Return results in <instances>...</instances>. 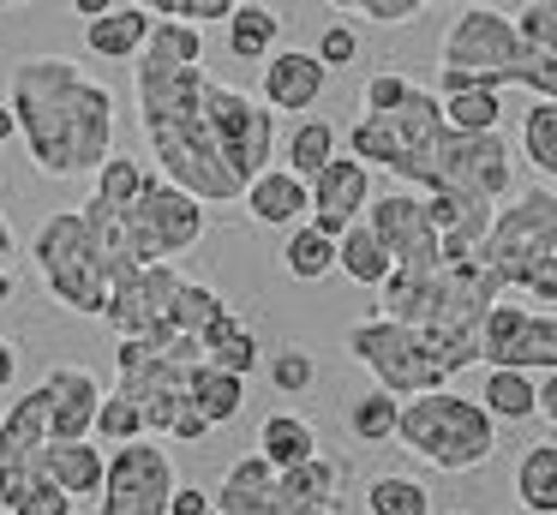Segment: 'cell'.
<instances>
[{
	"mask_svg": "<svg viewBox=\"0 0 557 515\" xmlns=\"http://www.w3.org/2000/svg\"><path fill=\"white\" fill-rule=\"evenodd\" d=\"M516 144L545 180H557V102L552 96H533V108L521 114V138Z\"/></svg>",
	"mask_w": 557,
	"mask_h": 515,
	"instance_id": "cell-36",
	"label": "cell"
},
{
	"mask_svg": "<svg viewBox=\"0 0 557 515\" xmlns=\"http://www.w3.org/2000/svg\"><path fill=\"white\" fill-rule=\"evenodd\" d=\"M545 252H557V192L552 186H521L492 210V228H485V240L473 246V258H480L485 270H497L504 287H516V275L528 270L533 258H545Z\"/></svg>",
	"mask_w": 557,
	"mask_h": 515,
	"instance_id": "cell-8",
	"label": "cell"
},
{
	"mask_svg": "<svg viewBox=\"0 0 557 515\" xmlns=\"http://www.w3.org/2000/svg\"><path fill=\"white\" fill-rule=\"evenodd\" d=\"M7 138H18V120H13V108L0 102V144H7Z\"/></svg>",
	"mask_w": 557,
	"mask_h": 515,
	"instance_id": "cell-52",
	"label": "cell"
},
{
	"mask_svg": "<svg viewBox=\"0 0 557 515\" xmlns=\"http://www.w3.org/2000/svg\"><path fill=\"white\" fill-rule=\"evenodd\" d=\"M282 270H288L294 282H324V275L336 270V234H324L312 216L294 222L288 240H282Z\"/></svg>",
	"mask_w": 557,
	"mask_h": 515,
	"instance_id": "cell-31",
	"label": "cell"
},
{
	"mask_svg": "<svg viewBox=\"0 0 557 515\" xmlns=\"http://www.w3.org/2000/svg\"><path fill=\"white\" fill-rule=\"evenodd\" d=\"M366 204H372V168H366L354 150H336L312 174V210L306 216H312L324 234H342L348 222L366 216Z\"/></svg>",
	"mask_w": 557,
	"mask_h": 515,
	"instance_id": "cell-16",
	"label": "cell"
},
{
	"mask_svg": "<svg viewBox=\"0 0 557 515\" xmlns=\"http://www.w3.org/2000/svg\"><path fill=\"white\" fill-rule=\"evenodd\" d=\"M13 7H30V0H0V12H13Z\"/></svg>",
	"mask_w": 557,
	"mask_h": 515,
	"instance_id": "cell-55",
	"label": "cell"
},
{
	"mask_svg": "<svg viewBox=\"0 0 557 515\" xmlns=\"http://www.w3.org/2000/svg\"><path fill=\"white\" fill-rule=\"evenodd\" d=\"M516 503L528 515H557V438L528 443L516 462Z\"/></svg>",
	"mask_w": 557,
	"mask_h": 515,
	"instance_id": "cell-30",
	"label": "cell"
},
{
	"mask_svg": "<svg viewBox=\"0 0 557 515\" xmlns=\"http://www.w3.org/2000/svg\"><path fill=\"white\" fill-rule=\"evenodd\" d=\"M90 438H97V443H126V438H150V431H145V414H138L121 390H102V407H97Z\"/></svg>",
	"mask_w": 557,
	"mask_h": 515,
	"instance_id": "cell-40",
	"label": "cell"
},
{
	"mask_svg": "<svg viewBox=\"0 0 557 515\" xmlns=\"http://www.w3.org/2000/svg\"><path fill=\"white\" fill-rule=\"evenodd\" d=\"M186 275L174 270V258L162 263H138V270L114 275L109 299H102V323L114 330V342H157V335H174L169 311H174V287Z\"/></svg>",
	"mask_w": 557,
	"mask_h": 515,
	"instance_id": "cell-12",
	"label": "cell"
},
{
	"mask_svg": "<svg viewBox=\"0 0 557 515\" xmlns=\"http://www.w3.org/2000/svg\"><path fill=\"white\" fill-rule=\"evenodd\" d=\"M330 90V66L312 48H276L270 60H258V96L282 114H312Z\"/></svg>",
	"mask_w": 557,
	"mask_h": 515,
	"instance_id": "cell-18",
	"label": "cell"
},
{
	"mask_svg": "<svg viewBox=\"0 0 557 515\" xmlns=\"http://www.w3.org/2000/svg\"><path fill=\"white\" fill-rule=\"evenodd\" d=\"M42 450H49V414H42V390L30 383L25 395L0 407V510H13L25 491L42 479Z\"/></svg>",
	"mask_w": 557,
	"mask_h": 515,
	"instance_id": "cell-13",
	"label": "cell"
},
{
	"mask_svg": "<svg viewBox=\"0 0 557 515\" xmlns=\"http://www.w3.org/2000/svg\"><path fill=\"white\" fill-rule=\"evenodd\" d=\"M270 486H276V467L264 462V455H240V462L222 474V486L210 491V503H216V515H258L270 498Z\"/></svg>",
	"mask_w": 557,
	"mask_h": 515,
	"instance_id": "cell-27",
	"label": "cell"
},
{
	"mask_svg": "<svg viewBox=\"0 0 557 515\" xmlns=\"http://www.w3.org/2000/svg\"><path fill=\"white\" fill-rule=\"evenodd\" d=\"M425 7H456V0H425Z\"/></svg>",
	"mask_w": 557,
	"mask_h": 515,
	"instance_id": "cell-56",
	"label": "cell"
},
{
	"mask_svg": "<svg viewBox=\"0 0 557 515\" xmlns=\"http://www.w3.org/2000/svg\"><path fill=\"white\" fill-rule=\"evenodd\" d=\"M240 204H246V216H252L258 228H294V222H306V210H312V180L294 174V168H282V162H270V168H258V174L246 180Z\"/></svg>",
	"mask_w": 557,
	"mask_h": 515,
	"instance_id": "cell-19",
	"label": "cell"
},
{
	"mask_svg": "<svg viewBox=\"0 0 557 515\" xmlns=\"http://www.w3.org/2000/svg\"><path fill=\"white\" fill-rule=\"evenodd\" d=\"M216 503H210V491H198V486H174V498H169V515H210Z\"/></svg>",
	"mask_w": 557,
	"mask_h": 515,
	"instance_id": "cell-47",
	"label": "cell"
},
{
	"mask_svg": "<svg viewBox=\"0 0 557 515\" xmlns=\"http://www.w3.org/2000/svg\"><path fill=\"white\" fill-rule=\"evenodd\" d=\"M13 252H18V240H13V222H7V216H0V270H7V263H13Z\"/></svg>",
	"mask_w": 557,
	"mask_h": 515,
	"instance_id": "cell-50",
	"label": "cell"
},
{
	"mask_svg": "<svg viewBox=\"0 0 557 515\" xmlns=\"http://www.w3.org/2000/svg\"><path fill=\"white\" fill-rule=\"evenodd\" d=\"M485 366H516V371H557V311L552 306H528L521 323L509 330V342L497 347Z\"/></svg>",
	"mask_w": 557,
	"mask_h": 515,
	"instance_id": "cell-22",
	"label": "cell"
},
{
	"mask_svg": "<svg viewBox=\"0 0 557 515\" xmlns=\"http://www.w3.org/2000/svg\"><path fill=\"white\" fill-rule=\"evenodd\" d=\"M396 414H401V395L384 390V383H372L366 395H354L342 419H348L354 443H396Z\"/></svg>",
	"mask_w": 557,
	"mask_h": 515,
	"instance_id": "cell-34",
	"label": "cell"
},
{
	"mask_svg": "<svg viewBox=\"0 0 557 515\" xmlns=\"http://www.w3.org/2000/svg\"><path fill=\"white\" fill-rule=\"evenodd\" d=\"M198 354H205L210 366H222V371L252 378V371H258V335H252V323L228 306V311H216V318L198 330Z\"/></svg>",
	"mask_w": 557,
	"mask_h": 515,
	"instance_id": "cell-24",
	"label": "cell"
},
{
	"mask_svg": "<svg viewBox=\"0 0 557 515\" xmlns=\"http://www.w3.org/2000/svg\"><path fill=\"white\" fill-rule=\"evenodd\" d=\"M336 150H342V132L330 126V120H318V114H300V120H294V132L282 138V168H294V174L312 180Z\"/></svg>",
	"mask_w": 557,
	"mask_h": 515,
	"instance_id": "cell-32",
	"label": "cell"
},
{
	"mask_svg": "<svg viewBox=\"0 0 557 515\" xmlns=\"http://www.w3.org/2000/svg\"><path fill=\"white\" fill-rule=\"evenodd\" d=\"M150 24H157V12H145L138 0L133 7H109V12H97V19H85V42L97 60H133L138 48H145Z\"/></svg>",
	"mask_w": 557,
	"mask_h": 515,
	"instance_id": "cell-23",
	"label": "cell"
},
{
	"mask_svg": "<svg viewBox=\"0 0 557 515\" xmlns=\"http://www.w3.org/2000/svg\"><path fill=\"white\" fill-rule=\"evenodd\" d=\"M109 7H121V0H73L78 19H97V12H109Z\"/></svg>",
	"mask_w": 557,
	"mask_h": 515,
	"instance_id": "cell-51",
	"label": "cell"
},
{
	"mask_svg": "<svg viewBox=\"0 0 557 515\" xmlns=\"http://www.w3.org/2000/svg\"><path fill=\"white\" fill-rule=\"evenodd\" d=\"M0 299H13V270H0Z\"/></svg>",
	"mask_w": 557,
	"mask_h": 515,
	"instance_id": "cell-53",
	"label": "cell"
},
{
	"mask_svg": "<svg viewBox=\"0 0 557 515\" xmlns=\"http://www.w3.org/2000/svg\"><path fill=\"white\" fill-rule=\"evenodd\" d=\"M516 60H521V30H516V19L497 12V7L456 12V24H449L444 42H437V66H461L480 84H492V90H509Z\"/></svg>",
	"mask_w": 557,
	"mask_h": 515,
	"instance_id": "cell-11",
	"label": "cell"
},
{
	"mask_svg": "<svg viewBox=\"0 0 557 515\" xmlns=\"http://www.w3.org/2000/svg\"><path fill=\"white\" fill-rule=\"evenodd\" d=\"M342 462L336 455H306L294 467H276V486H270L264 510L258 515H336L342 510Z\"/></svg>",
	"mask_w": 557,
	"mask_h": 515,
	"instance_id": "cell-15",
	"label": "cell"
},
{
	"mask_svg": "<svg viewBox=\"0 0 557 515\" xmlns=\"http://www.w3.org/2000/svg\"><path fill=\"white\" fill-rule=\"evenodd\" d=\"M521 30V60H552L557 66V0H528L516 12Z\"/></svg>",
	"mask_w": 557,
	"mask_h": 515,
	"instance_id": "cell-38",
	"label": "cell"
},
{
	"mask_svg": "<svg viewBox=\"0 0 557 515\" xmlns=\"http://www.w3.org/2000/svg\"><path fill=\"white\" fill-rule=\"evenodd\" d=\"M468 7H497V0H468Z\"/></svg>",
	"mask_w": 557,
	"mask_h": 515,
	"instance_id": "cell-57",
	"label": "cell"
},
{
	"mask_svg": "<svg viewBox=\"0 0 557 515\" xmlns=\"http://www.w3.org/2000/svg\"><path fill=\"white\" fill-rule=\"evenodd\" d=\"M13 383H18V342L13 335H0V395L13 390Z\"/></svg>",
	"mask_w": 557,
	"mask_h": 515,
	"instance_id": "cell-48",
	"label": "cell"
},
{
	"mask_svg": "<svg viewBox=\"0 0 557 515\" xmlns=\"http://www.w3.org/2000/svg\"><path fill=\"white\" fill-rule=\"evenodd\" d=\"M222 24H228V54L246 60V66H258V60H270L282 48V19L264 0H240Z\"/></svg>",
	"mask_w": 557,
	"mask_h": 515,
	"instance_id": "cell-28",
	"label": "cell"
},
{
	"mask_svg": "<svg viewBox=\"0 0 557 515\" xmlns=\"http://www.w3.org/2000/svg\"><path fill=\"white\" fill-rule=\"evenodd\" d=\"M444 120L456 132H497V120H504V90H485V84L449 90L444 96Z\"/></svg>",
	"mask_w": 557,
	"mask_h": 515,
	"instance_id": "cell-37",
	"label": "cell"
},
{
	"mask_svg": "<svg viewBox=\"0 0 557 515\" xmlns=\"http://www.w3.org/2000/svg\"><path fill=\"white\" fill-rule=\"evenodd\" d=\"M324 7H336V12H354V0H324Z\"/></svg>",
	"mask_w": 557,
	"mask_h": 515,
	"instance_id": "cell-54",
	"label": "cell"
},
{
	"mask_svg": "<svg viewBox=\"0 0 557 515\" xmlns=\"http://www.w3.org/2000/svg\"><path fill=\"white\" fill-rule=\"evenodd\" d=\"M145 12H157V19H186V24H222L240 0H138Z\"/></svg>",
	"mask_w": 557,
	"mask_h": 515,
	"instance_id": "cell-42",
	"label": "cell"
},
{
	"mask_svg": "<svg viewBox=\"0 0 557 515\" xmlns=\"http://www.w3.org/2000/svg\"><path fill=\"white\" fill-rule=\"evenodd\" d=\"M181 486L169 443L126 438L109 450V474L97 491V515H169V498Z\"/></svg>",
	"mask_w": 557,
	"mask_h": 515,
	"instance_id": "cell-10",
	"label": "cell"
},
{
	"mask_svg": "<svg viewBox=\"0 0 557 515\" xmlns=\"http://www.w3.org/2000/svg\"><path fill=\"white\" fill-rule=\"evenodd\" d=\"M480 402L497 426H521V419L540 414V378H533V371H516V366H485Z\"/></svg>",
	"mask_w": 557,
	"mask_h": 515,
	"instance_id": "cell-25",
	"label": "cell"
},
{
	"mask_svg": "<svg viewBox=\"0 0 557 515\" xmlns=\"http://www.w3.org/2000/svg\"><path fill=\"white\" fill-rule=\"evenodd\" d=\"M37 390H42V414H49V438H90V426H97V407H102L97 371L61 359V366H49V371L37 378Z\"/></svg>",
	"mask_w": 557,
	"mask_h": 515,
	"instance_id": "cell-17",
	"label": "cell"
},
{
	"mask_svg": "<svg viewBox=\"0 0 557 515\" xmlns=\"http://www.w3.org/2000/svg\"><path fill=\"white\" fill-rule=\"evenodd\" d=\"M42 474H49L66 498H97L102 474H109V450H102L97 438H49Z\"/></svg>",
	"mask_w": 557,
	"mask_h": 515,
	"instance_id": "cell-20",
	"label": "cell"
},
{
	"mask_svg": "<svg viewBox=\"0 0 557 515\" xmlns=\"http://www.w3.org/2000/svg\"><path fill=\"white\" fill-rule=\"evenodd\" d=\"M396 443L437 474H473L497 455V419L485 414L480 395H456L444 383V390L401 395Z\"/></svg>",
	"mask_w": 557,
	"mask_h": 515,
	"instance_id": "cell-4",
	"label": "cell"
},
{
	"mask_svg": "<svg viewBox=\"0 0 557 515\" xmlns=\"http://www.w3.org/2000/svg\"><path fill=\"white\" fill-rule=\"evenodd\" d=\"M413 192H461V198L504 204L516 192V150L504 144V132H456L444 126L437 144L425 150V162L408 180Z\"/></svg>",
	"mask_w": 557,
	"mask_h": 515,
	"instance_id": "cell-7",
	"label": "cell"
},
{
	"mask_svg": "<svg viewBox=\"0 0 557 515\" xmlns=\"http://www.w3.org/2000/svg\"><path fill=\"white\" fill-rule=\"evenodd\" d=\"M205 120H210V138H216L222 162L234 168V180L258 174V168H270V156H276V108L264 102V96L252 90H234V84H205Z\"/></svg>",
	"mask_w": 557,
	"mask_h": 515,
	"instance_id": "cell-9",
	"label": "cell"
},
{
	"mask_svg": "<svg viewBox=\"0 0 557 515\" xmlns=\"http://www.w3.org/2000/svg\"><path fill=\"white\" fill-rule=\"evenodd\" d=\"M30 258H37V275H42V287L54 294V306L78 311V318H102L109 270H102V258H97V240H90L85 210L42 216L37 240H30Z\"/></svg>",
	"mask_w": 557,
	"mask_h": 515,
	"instance_id": "cell-6",
	"label": "cell"
},
{
	"mask_svg": "<svg viewBox=\"0 0 557 515\" xmlns=\"http://www.w3.org/2000/svg\"><path fill=\"white\" fill-rule=\"evenodd\" d=\"M366 222L396 263H444V240H437V222L425 210V192L413 186L384 192V198L366 204Z\"/></svg>",
	"mask_w": 557,
	"mask_h": 515,
	"instance_id": "cell-14",
	"label": "cell"
},
{
	"mask_svg": "<svg viewBox=\"0 0 557 515\" xmlns=\"http://www.w3.org/2000/svg\"><path fill=\"white\" fill-rule=\"evenodd\" d=\"M336 270L348 275V282H360V287H377L389 270H396V258L384 252V240L372 234V222H366V216L336 234Z\"/></svg>",
	"mask_w": 557,
	"mask_h": 515,
	"instance_id": "cell-29",
	"label": "cell"
},
{
	"mask_svg": "<svg viewBox=\"0 0 557 515\" xmlns=\"http://www.w3.org/2000/svg\"><path fill=\"white\" fill-rule=\"evenodd\" d=\"M270 383H276V395H306L318 383V359L306 354V347H276V359H270Z\"/></svg>",
	"mask_w": 557,
	"mask_h": 515,
	"instance_id": "cell-41",
	"label": "cell"
},
{
	"mask_svg": "<svg viewBox=\"0 0 557 515\" xmlns=\"http://www.w3.org/2000/svg\"><path fill=\"white\" fill-rule=\"evenodd\" d=\"M7 108H13L25 156L42 180H90L121 132L114 90L66 54L18 60L7 78Z\"/></svg>",
	"mask_w": 557,
	"mask_h": 515,
	"instance_id": "cell-1",
	"label": "cell"
},
{
	"mask_svg": "<svg viewBox=\"0 0 557 515\" xmlns=\"http://www.w3.org/2000/svg\"><path fill=\"white\" fill-rule=\"evenodd\" d=\"M540 419L557 426V371H540Z\"/></svg>",
	"mask_w": 557,
	"mask_h": 515,
	"instance_id": "cell-49",
	"label": "cell"
},
{
	"mask_svg": "<svg viewBox=\"0 0 557 515\" xmlns=\"http://www.w3.org/2000/svg\"><path fill=\"white\" fill-rule=\"evenodd\" d=\"M408 90H413V78H401V72H377V78H366L360 108H366V114H384V108H396Z\"/></svg>",
	"mask_w": 557,
	"mask_h": 515,
	"instance_id": "cell-46",
	"label": "cell"
},
{
	"mask_svg": "<svg viewBox=\"0 0 557 515\" xmlns=\"http://www.w3.org/2000/svg\"><path fill=\"white\" fill-rule=\"evenodd\" d=\"M7 515H85V510H78V498H66V491L54 486V479H42V486H37V491H25V498H18Z\"/></svg>",
	"mask_w": 557,
	"mask_h": 515,
	"instance_id": "cell-45",
	"label": "cell"
},
{
	"mask_svg": "<svg viewBox=\"0 0 557 515\" xmlns=\"http://www.w3.org/2000/svg\"><path fill=\"white\" fill-rule=\"evenodd\" d=\"M425 210L437 222V240H444V258H473V246L485 240L497 204L485 198H461V192H425Z\"/></svg>",
	"mask_w": 557,
	"mask_h": 515,
	"instance_id": "cell-21",
	"label": "cell"
},
{
	"mask_svg": "<svg viewBox=\"0 0 557 515\" xmlns=\"http://www.w3.org/2000/svg\"><path fill=\"white\" fill-rule=\"evenodd\" d=\"M312 54L324 60L330 72L354 66V60H360V30H354V24H324V30H318V48H312Z\"/></svg>",
	"mask_w": 557,
	"mask_h": 515,
	"instance_id": "cell-43",
	"label": "cell"
},
{
	"mask_svg": "<svg viewBox=\"0 0 557 515\" xmlns=\"http://www.w3.org/2000/svg\"><path fill=\"white\" fill-rule=\"evenodd\" d=\"M186 395H193V407L210 419V431H216V426H228V419H240V407H246V378H240V371L210 366V359H198L193 378H186Z\"/></svg>",
	"mask_w": 557,
	"mask_h": 515,
	"instance_id": "cell-26",
	"label": "cell"
},
{
	"mask_svg": "<svg viewBox=\"0 0 557 515\" xmlns=\"http://www.w3.org/2000/svg\"><path fill=\"white\" fill-rule=\"evenodd\" d=\"M342 347H348L354 366L372 371V383H384V390H396V395L444 390L449 378H461V371H468L444 342H432L420 323L384 318V311H366L360 323H348Z\"/></svg>",
	"mask_w": 557,
	"mask_h": 515,
	"instance_id": "cell-5",
	"label": "cell"
},
{
	"mask_svg": "<svg viewBox=\"0 0 557 515\" xmlns=\"http://www.w3.org/2000/svg\"><path fill=\"white\" fill-rule=\"evenodd\" d=\"M85 222H90V240H97L102 270H109V282H114V275L138 270V263H162V258L193 252L210 228V204L150 168L133 204H121V210L85 204Z\"/></svg>",
	"mask_w": 557,
	"mask_h": 515,
	"instance_id": "cell-2",
	"label": "cell"
},
{
	"mask_svg": "<svg viewBox=\"0 0 557 515\" xmlns=\"http://www.w3.org/2000/svg\"><path fill=\"white\" fill-rule=\"evenodd\" d=\"M366 515H432V491L413 474H377L366 486Z\"/></svg>",
	"mask_w": 557,
	"mask_h": 515,
	"instance_id": "cell-35",
	"label": "cell"
},
{
	"mask_svg": "<svg viewBox=\"0 0 557 515\" xmlns=\"http://www.w3.org/2000/svg\"><path fill=\"white\" fill-rule=\"evenodd\" d=\"M258 455H264L270 467H294V462H306V455H318V431H312V419H300V414H270L264 426H258Z\"/></svg>",
	"mask_w": 557,
	"mask_h": 515,
	"instance_id": "cell-33",
	"label": "cell"
},
{
	"mask_svg": "<svg viewBox=\"0 0 557 515\" xmlns=\"http://www.w3.org/2000/svg\"><path fill=\"white\" fill-rule=\"evenodd\" d=\"M198 335H157V342H114V390L145 414L150 438H174V443H205L210 419L193 407L186 378L198 366Z\"/></svg>",
	"mask_w": 557,
	"mask_h": 515,
	"instance_id": "cell-3",
	"label": "cell"
},
{
	"mask_svg": "<svg viewBox=\"0 0 557 515\" xmlns=\"http://www.w3.org/2000/svg\"><path fill=\"white\" fill-rule=\"evenodd\" d=\"M509 294L521 299H540V306H557V252H545V258H533L528 270L516 275V287Z\"/></svg>",
	"mask_w": 557,
	"mask_h": 515,
	"instance_id": "cell-44",
	"label": "cell"
},
{
	"mask_svg": "<svg viewBox=\"0 0 557 515\" xmlns=\"http://www.w3.org/2000/svg\"><path fill=\"white\" fill-rule=\"evenodd\" d=\"M216 311H228V299H222L210 282H181V287H174V311H169V323H174L181 335H198L210 318H216Z\"/></svg>",
	"mask_w": 557,
	"mask_h": 515,
	"instance_id": "cell-39",
	"label": "cell"
}]
</instances>
